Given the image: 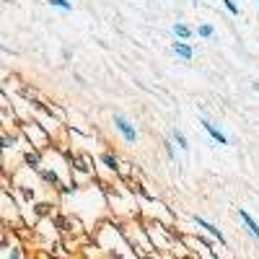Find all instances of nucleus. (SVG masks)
<instances>
[{"mask_svg": "<svg viewBox=\"0 0 259 259\" xmlns=\"http://www.w3.org/2000/svg\"><path fill=\"white\" fill-rule=\"evenodd\" d=\"M112 122H114V130L124 138V143H127V145H135V143H138V127H135L133 122H130L124 114H114V119H112Z\"/></svg>", "mask_w": 259, "mask_h": 259, "instance_id": "nucleus-1", "label": "nucleus"}, {"mask_svg": "<svg viewBox=\"0 0 259 259\" xmlns=\"http://www.w3.org/2000/svg\"><path fill=\"white\" fill-rule=\"evenodd\" d=\"M192 221H194V226H197V228H202L205 233H210V236H212V239H215V241H221L223 246H228V241H226V236H223V231H221L218 226H212L210 221H205V218H202V215H194V218H192Z\"/></svg>", "mask_w": 259, "mask_h": 259, "instance_id": "nucleus-2", "label": "nucleus"}, {"mask_svg": "<svg viewBox=\"0 0 259 259\" xmlns=\"http://www.w3.org/2000/svg\"><path fill=\"white\" fill-rule=\"evenodd\" d=\"M200 124H202V130H205V133H207V135H210L215 143H218V145H228V143H231V140H228V135L223 133L221 127H215V124H212L207 117H200Z\"/></svg>", "mask_w": 259, "mask_h": 259, "instance_id": "nucleus-3", "label": "nucleus"}, {"mask_svg": "<svg viewBox=\"0 0 259 259\" xmlns=\"http://www.w3.org/2000/svg\"><path fill=\"white\" fill-rule=\"evenodd\" d=\"M171 52H174L177 57H182L184 62H192L194 60V47L189 45V41H171Z\"/></svg>", "mask_w": 259, "mask_h": 259, "instance_id": "nucleus-4", "label": "nucleus"}, {"mask_svg": "<svg viewBox=\"0 0 259 259\" xmlns=\"http://www.w3.org/2000/svg\"><path fill=\"white\" fill-rule=\"evenodd\" d=\"M239 218H241V223L246 226V231H249V233L254 236V239L259 241V223L251 218V212H249V210H244V207H239Z\"/></svg>", "mask_w": 259, "mask_h": 259, "instance_id": "nucleus-5", "label": "nucleus"}, {"mask_svg": "<svg viewBox=\"0 0 259 259\" xmlns=\"http://www.w3.org/2000/svg\"><path fill=\"white\" fill-rule=\"evenodd\" d=\"M171 34H174L179 41H187V39H192V36H194V29H192V26H187L184 21H177V24L171 26Z\"/></svg>", "mask_w": 259, "mask_h": 259, "instance_id": "nucleus-6", "label": "nucleus"}, {"mask_svg": "<svg viewBox=\"0 0 259 259\" xmlns=\"http://www.w3.org/2000/svg\"><path fill=\"white\" fill-rule=\"evenodd\" d=\"M99 163H101V166H106L109 171H114V174L119 171V158L112 153V150H104V153H99Z\"/></svg>", "mask_w": 259, "mask_h": 259, "instance_id": "nucleus-7", "label": "nucleus"}, {"mask_svg": "<svg viewBox=\"0 0 259 259\" xmlns=\"http://www.w3.org/2000/svg\"><path fill=\"white\" fill-rule=\"evenodd\" d=\"M171 143H174V145H179V150H182V153H189V140H187V135L182 133L179 127H174V133H171Z\"/></svg>", "mask_w": 259, "mask_h": 259, "instance_id": "nucleus-8", "label": "nucleus"}, {"mask_svg": "<svg viewBox=\"0 0 259 259\" xmlns=\"http://www.w3.org/2000/svg\"><path fill=\"white\" fill-rule=\"evenodd\" d=\"M194 34H197L200 39H212L215 36V26L212 24H200L197 29H194Z\"/></svg>", "mask_w": 259, "mask_h": 259, "instance_id": "nucleus-9", "label": "nucleus"}, {"mask_svg": "<svg viewBox=\"0 0 259 259\" xmlns=\"http://www.w3.org/2000/svg\"><path fill=\"white\" fill-rule=\"evenodd\" d=\"M47 3H50L52 8L65 11V13H70V11H73V3H70V0H47Z\"/></svg>", "mask_w": 259, "mask_h": 259, "instance_id": "nucleus-10", "label": "nucleus"}, {"mask_svg": "<svg viewBox=\"0 0 259 259\" xmlns=\"http://www.w3.org/2000/svg\"><path fill=\"white\" fill-rule=\"evenodd\" d=\"M223 6H226V11H228L231 16H239V13H241V8L236 6V0H223Z\"/></svg>", "mask_w": 259, "mask_h": 259, "instance_id": "nucleus-11", "label": "nucleus"}, {"mask_svg": "<svg viewBox=\"0 0 259 259\" xmlns=\"http://www.w3.org/2000/svg\"><path fill=\"white\" fill-rule=\"evenodd\" d=\"M163 150H166V156H168L171 161H174V158H177V145H174V143H171V140H166V143H163Z\"/></svg>", "mask_w": 259, "mask_h": 259, "instance_id": "nucleus-12", "label": "nucleus"}, {"mask_svg": "<svg viewBox=\"0 0 259 259\" xmlns=\"http://www.w3.org/2000/svg\"><path fill=\"white\" fill-rule=\"evenodd\" d=\"M8 259H24V254H21V249H18V246H13V249H11V254H8Z\"/></svg>", "mask_w": 259, "mask_h": 259, "instance_id": "nucleus-13", "label": "nucleus"}, {"mask_svg": "<svg viewBox=\"0 0 259 259\" xmlns=\"http://www.w3.org/2000/svg\"><path fill=\"white\" fill-rule=\"evenodd\" d=\"M251 89H254V91H259V83H254V85H251Z\"/></svg>", "mask_w": 259, "mask_h": 259, "instance_id": "nucleus-14", "label": "nucleus"}, {"mask_svg": "<svg viewBox=\"0 0 259 259\" xmlns=\"http://www.w3.org/2000/svg\"><path fill=\"white\" fill-rule=\"evenodd\" d=\"M256 3H259V0H256Z\"/></svg>", "mask_w": 259, "mask_h": 259, "instance_id": "nucleus-15", "label": "nucleus"}]
</instances>
